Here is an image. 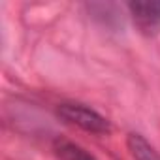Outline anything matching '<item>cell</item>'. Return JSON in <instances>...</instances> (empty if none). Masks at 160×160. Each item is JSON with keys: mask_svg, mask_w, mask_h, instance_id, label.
Here are the masks:
<instances>
[{"mask_svg": "<svg viewBox=\"0 0 160 160\" xmlns=\"http://www.w3.org/2000/svg\"><path fill=\"white\" fill-rule=\"evenodd\" d=\"M58 117L64 119L66 122L81 128L85 132H92V134H108L111 130L109 121L100 115L98 111L83 106V104H75V102H66L60 104L57 109Z\"/></svg>", "mask_w": 160, "mask_h": 160, "instance_id": "6da1fadb", "label": "cell"}, {"mask_svg": "<svg viewBox=\"0 0 160 160\" xmlns=\"http://www.w3.org/2000/svg\"><path fill=\"white\" fill-rule=\"evenodd\" d=\"M130 15L138 30L145 36H156L160 32V2L145 0V2H130Z\"/></svg>", "mask_w": 160, "mask_h": 160, "instance_id": "7a4b0ae2", "label": "cell"}, {"mask_svg": "<svg viewBox=\"0 0 160 160\" xmlns=\"http://www.w3.org/2000/svg\"><path fill=\"white\" fill-rule=\"evenodd\" d=\"M53 151L60 160H96L81 145H77L70 139H62V138H57L53 141Z\"/></svg>", "mask_w": 160, "mask_h": 160, "instance_id": "3957f363", "label": "cell"}, {"mask_svg": "<svg viewBox=\"0 0 160 160\" xmlns=\"http://www.w3.org/2000/svg\"><path fill=\"white\" fill-rule=\"evenodd\" d=\"M126 145L136 160H160V154L147 143V139L139 134H128Z\"/></svg>", "mask_w": 160, "mask_h": 160, "instance_id": "277c9868", "label": "cell"}]
</instances>
